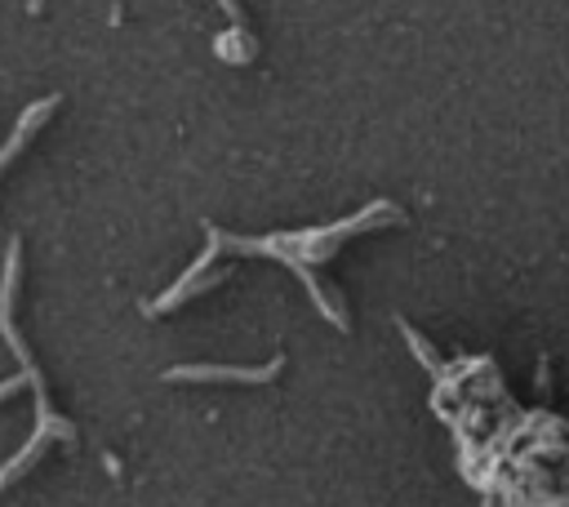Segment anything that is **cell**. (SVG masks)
<instances>
[{
    "mask_svg": "<svg viewBox=\"0 0 569 507\" xmlns=\"http://www.w3.org/2000/svg\"><path fill=\"white\" fill-rule=\"evenodd\" d=\"M382 222H405V209H400V205H391V200H369L360 213L338 218V222H329V227H311V231H280V236H262V240L227 236V231H218L213 222H209L204 231H209V240H213V249H218V254H222V249H236V254H271V258L289 262V267L302 276V285H307V294H311L316 311H320L333 329H347V311H342V307H338V302L316 285L311 262L333 258V254H338V245H342L347 236L369 231V227H382Z\"/></svg>",
    "mask_w": 569,
    "mask_h": 507,
    "instance_id": "cell-1",
    "label": "cell"
},
{
    "mask_svg": "<svg viewBox=\"0 0 569 507\" xmlns=\"http://www.w3.org/2000/svg\"><path fill=\"white\" fill-rule=\"evenodd\" d=\"M22 382H27V378H22V374H18V378H4V382H0V396H9V391H18V387H22Z\"/></svg>",
    "mask_w": 569,
    "mask_h": 507,
    "instance_id": "cell-6",
    "label": "cell"
},
{
    "mask_svg": "<svg viewBox=\"0 0 569 507\" xmlns=\"http://www.w3.org/2000/svg\"><path fill=\"white\" fill-rule=\"evenodd\" d=\"M53 107H58V93H49V98H40V102H31V107L22 111L18 129H13V133H9V142L0 147V173H4V165H9V160H13L18 151H22V147H27V138L36 133V125H40V120H44V116H49Z\"/></svg>",
    "mask_w": 569,
    "mask_h": 507,
    "instance_id": "cell-4",
    "label": "cell"
},
{
    "mask_svg": "<svg viewBox=\"0 0 569 507\" xmlns=\"http://www.w3.org/2000/svg\"><path fill=\"white\" fill-rule=\"evenodd\" d=\"M284 369V356L244 369V365H173L164 369V382H271Z\"/></svg>",
    "mask_w": 569,
    "mask_h": 507,
    "instance_id": "cell-3",
    "label": "cell"
},
{
    "mask_svg": "<svg viewBox=\"0 0 569 507\" xmlns=\"http://www.w3.org/2000/svg\"><path fill=\"white\" fill-rule=\"evenodd\" d=\"M18 258H22V249H18V240H9V258H4V280H0V329H4V342L13 347L18 365H27V369H22V374H27V382L36 387V431H44V436H58V440H71V436H76V427H71L67 418H58V414L49 409V400H44V382H40V369L31 365V351H27V342L18 338V329H13V289H18Z\"/></svg>",
    "mask_w": 569,
    "mask_h": 507,
    "instance_id": "cell-2",
    "label": "cell"
},
{
    "mask_svg": "<svg viewBox=\"0 0 569 507\" xmlns=\"http://www.w3.org/2000/svg\"><path fill=\"white\" fill-rule=\"evenodd\" d=\"M218 4H222V13L231 18V31H244V18H240V4H236V0H218Z\"/></svg>",
    "mask_w": 569,
    "mask_h": 507,
    "instance_id": "cell-5",
    "label": "cell"
}]
</instances>
